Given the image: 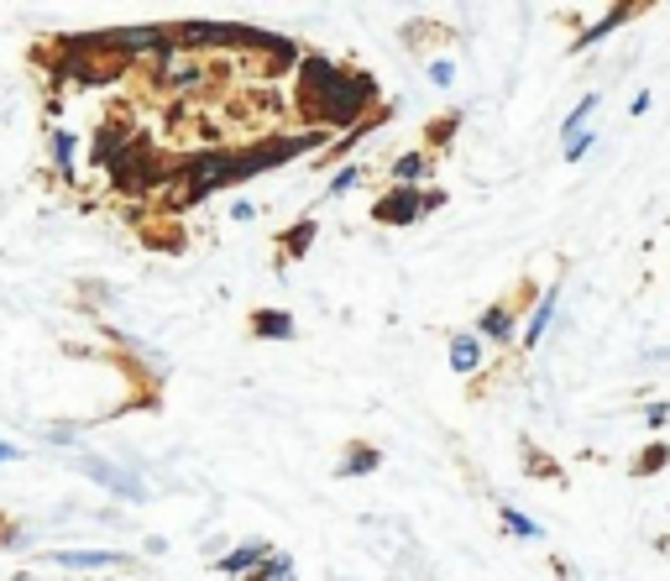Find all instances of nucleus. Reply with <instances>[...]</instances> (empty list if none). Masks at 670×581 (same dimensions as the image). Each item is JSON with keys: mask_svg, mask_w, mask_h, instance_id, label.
Instances as JSON below:
<instances>
[{"mask_svg": "<svg viewBox=\"0 0 670 581\" xmlns=\"http://www.w3.org/2000/svg\"><path fill=\"white\" fill-rule=\"evenodd\" d=\"M309 236H315V226H309V220H304V226H299V231H289V247H293V252H299V247H304V241H309Z\"/></svg>", "mask_w": 670, "mask_h": 581, "instance_id": "5701e85b", "label": "nucleus"}, {"mask_svg": "<svg viewBox=\"0 0 670 581\" xmlns=\"http://www.w3.org/2000/svg\"><path fill=\"white\" fill-rule=\"evenodd\" d=\"M53 147H59V163L68 168V163H74V137H68V131H59V142H53Z\"/></svg>", "mask_w": 670, "mask_h": 581, "instance_id": "412c9836", "label": "nucleus"}, {"mask_svg": "<svg viewBox=\"0 0 670 581\" xmlns=\"http://www.w3.org/2000/svg\"><path fill=\"white\" fill-rule=\"evenodd\" d=\"M356 178H362V174H356V168H346V174H336V184H330V194H346V189H351V184H356Z\"/></svg>", "mask_w": 670, "mask_h": 581, "instance_id": "4be33fe9", "label": "nucleus"}, {"mask_svg": "<svg viewBox=\"0 0 670 581\" xmlns=\"http://www.w3.org/2000/svg\"><path fill=\"white\" fill-rule=\"evenodd\" d=\"M629 16H634V5H618V11H608V16L597 22V27H586L582 37H577V48H592V42H603V37H608L618 22H629Z\"/></svg>", "mask_w": 670, "mask_h": 581, "instance_id": "9b49d317", "label": "nucleus"}, {"mask_svg": "<svg viewBox=\"0 0 670 581\" xmlns=\"http://www.w3.org/2000/svg\"><path fill=\"white\" fill-rule=\"evenodd\" d=\"M53 560H59V566H121L126 555H116V551H59Z\"/></svg>", "mask_w": 670, "mask_h": 581, "instance_id": "9d476101", "label": "nucleus"}, {"mask_svg": "<svg viewBox=\"0 0 670 581\" xmlns=\"http://www.w3.org/2000/svg\"><path fill=\"white\" fill-rule=\"evenodd\" d=\"M252 330H257V336H267V341H289L293 320H289V315H278V310H263V315H252Z\"/></svg>", "mask_w": 670, "mask_h": 581, "instance_id": "1a4fd4ad", "label": "nucleus"}, {"mask_svg": "<svg viewBox=\"0 0 670 581\" xmlns=\"http://www.w3.org/2000/svg\"><path fill=\"white\" fill-rule=\"evenodd\" d=\"M236 174V157L231 152H204L189 163V174H184V200H204L210 189H220V184H231Z\"/></svg>", "mask_w": 670, "mask_h": 581, "instance_id": "f03ea898", "label": "nucleus"}, {"mask_svg": "<svg viewBox=\"0 0 670 581\" xmlns=\"http://www.w3.org/2000/svg\"><path fill=\"white\" fill-rule=\"evenodd\" d=\"M283 581H293V577H283Z\"/></svg>", "mask_w": 670, "mask_h": 581, "instance_id": "393cba45", "label": "nucleus"}, {"mask_svg": "<svg viewBox=\"0 0 670 581\" xmlns=\"http://www.w3.org/2000/svg\"><path fill=\"white\" fill-rule=\"evenodd\" d=\"M372 466H378V451H356L341 471H346V477H356V471H372Z\"/></svg>", "mask_w": 670, "mask_h": 581, "instance_id": "6ab92c4d", "label": "nucleus"}, {"mask_svg": "<svg viewBox=\"0 0 670 581\" xmlns=\"http://www.w3.org/2000/svg\"><path fill=\"white\" fill-rule=\"evenodd\" d=\"M399 178H425V157L419 152H408V157H399V168H393Z\"/></svg>", "mask_w": 670, "mask_h": 581, "instance_id": "a211bd4d", "label": "nucleus"}, {"mask_svg": "<svg viewBox=\"0 0 670 581\" xmlns=\"http://www.w3.org/2000/svg\"><path fill=\"white\" fill-rule=\"evenodd\" d=\"M430 204H440V194L419 200L414 189H399L393 200H382V204H378V220H388V226H408V220H419V210H430Z\"/></svg>", "mask_w": 670, "mask_h": 581, "instance_id": "20e7f679", "label": "nucleus"}, {"mask_svg": "<svg viewBox=\"0 0 670 581\" xmlns=\"http://www.w3.org/2000/svg\"><path fill=\"white\" fill-rule=\"evenodd\" d=\"M451 367H456V372H477V367H482L477 336H456V341H451Z\"/></svg>", "mask_w": 670, "mask_h": 581, "instance_id": "0eeeda50", "label": "nucleus"}, {"mask_svg": "<svg viewBox=\"0 0 670 581\" xmlns=\"http://www.w3.org/2000/svg\"><path fill=\"white\" fill-rule=\"evenodd\" d=\"M555 299H560V289H551L545 299H540V310H534V320H529V330H524V341H529V346H534V341L545 336V325L555 320Z\"/></svg>", "mask_w": 670, "mask_h": 581, "instance_id": "4468645a", "label": "nucleus"}, {"mask_svg": "<svg viewBox=\"0 0 670 581\" xmlns=\"http://www.w3.org/2000/svg\"><path fill=\"white\" fill-rule=\"evenodd\" d=\"M666 462H670V445H655V451H644L640 462H634V471H640V477H644V471H660V466H666Z\"/></svg>", "mask_w": 670, "mask_h": 581, "instance_id": "f3484780", "label": "nucleus"}, {"mask_svg": "<svg viewBox=\"0 0 670 581\" xmlns=\"http://www.w3.org/2000/svg\"><path fill=\"white\" fill-rule=\"evenodd\" d=\"M482 336H493V341H514V315H508L503 304H493V310L482 315Z\"/></svg>", "mask_w": 670, "mask_h": 581, "instance_id": "ddd939ff", "label": "nucleus"}, {"mask_svg": "<svg viewBox=\"0 0 670 581\" xmlns=\"http://www.w3.org/2000/svg\"><path fill=\"white\" fill-rule=\"evenodd\" d=\"M586 152H592V137H571V142H566V157H571V163L586 157Z\"/></svg>", "mask_w": 670, "mask_h": 581, "instance_id": "aec40b11", "label": "nucleus"}, {"mask_svg": "<svg viewBox=\"0 0 670 581\" xmlns=\"http://www.w3.org/2000/svg\"><path fill=\"white\" fill-rule=\"evenodd\" d=\"M263 560H267V551H263V545H241V551H231V555H226V560H220V571H231V577H241L246 566L257 571Z\"/></svg>", "mask_w": 670, "mask_h": 581, "instance_id": "f8f14e48", "label": "nucleus"}, {"mask_svg": "<svg viewBox=\"0 0 670 581\" xmlns=\"http://www.w3.org/2000/svg\"><path fill=\"white\" fill-rule=\"evenodd\" d=\"M0 462H16V445H5V440H0Z\"/></svg>", "mask_w": 670, "mask_h": 581, "instance_id": "b1692460", "label": "nucleus"}, {"mask_svg": "<svg viewBox=\"0 0 670 581\" xmlns=\"http://www.w3.org/2000/svg\"><path fill=\"white\" fill-rule=\"evenodd\" d=\"M89 477H100V482H111V493H126V497H142V488L126 477V471H116V466H105V462H85Z\"/></svg>", "mask_w": 670, "mask_h": 581, "instance_id": "6e6552de", "label": "nucleus"}, {"mask_svg": "<svg viewBox=\"0 0 670 581\" xmlns=\"http://www.w3.org/2000/svg\"><path fill=\"white\" fill-rule=\"evenodd\" d=\"M204 79V68L194 59H174V48L163 53V85L168 89H194Z\"/></svg>", "mask_w": 670, "mask_h": 581, "instance_id": "423d86ee", "label": "nucleus"}, {"mask_svg": "<svg viewBox=\"0 0 670 581\" xmlns=\"http://www.w3.org/2000/svg\"><path fill=\"white\" fill-rule=\"evenodd\" d=\"M503 523H508L519 540H534V534H540V523L529 519V514H519V508H503Z\"/></svg>", "mask_w": 670, "mask_h": 581, "instance_id": "dca6fc26", "label": "nucleus"}, {"mask_svg": "<svg viewBox=\"0 0 670 581\" xmlns=\"http://www.w3.org/2000/svg\"><path fill=\"white\" fill-rule=\"evenodd\" d=\"M592 111H597V94H586L582 105L566 116V142H571V137H582V126H586V116H592Z\"/></svg>", "mask_w": 670, "mask_h": 581, "instance_id": "2eb2a0df", "label": "nucleus"}, {"mask_svg": "<svg viewBox=\"0 0 670 581\" xmlns=\"http://www.w3.org/2000/svg\"><path fill=\"white\" fill-rule=\"evenodd\" d=\"M372 100V79L367 74H341L336 85H330V94H320L315 100V116H325V121H351L362 105Z\"/></svg>", "mask_w": 670, "mask_h": 581, "instance_id": "f257e3e1", "label": "nucleus"}, {"mask_svg": "<svg viewBox=\"0 0 670 581\" xmlns=\"http://www.w3.org/2000/svg\"><path fill=\"white\" fill-rule=\"evenodd\" d=\"M116 184L126 189V194H142L147 184H152V168H147L142 147H137V152H126V157L116 163Z\"/></svg>", "mask_w": 670, "mask_h": 581, "instance_id": "39448f33", "label": "nucleus"}, {"mask_svg": "<svg viewBox=\"0 0 670 581\" xmlns=\"http://www.w3.org/2000/svg\"><path fill=\"white\" fill-rule=\"evenodd\" d=\"M111 42H116V48H126V53H157V59L174 48V37H168L163 27H121Z\"/></svg>", "mask_w": 670, "mask_h": 581, "instance_id": "7ed1b4c3", "label": "nucleus"}]
</instances>
